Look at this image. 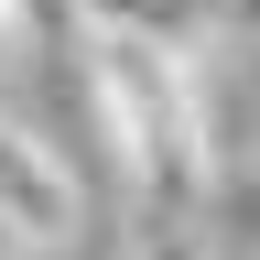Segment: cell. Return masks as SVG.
<instances>
[{"label":"cell","mask_w":260,"mask_h":260,"mask_svg":"<svg viewBox=\"0 0 260 260\" xmlns=\"http://www.w3.org/2000/svg\"><path fill=\"white\" fill-rule=\"evenodd\" d=\"M76 76L87 109L109 119V152L130 195H141V228H195L206 206V109H195V54L152 44V32H76Z\"/></svg>","instance_id":"6da1fadb"},{"label":"cell","mask_w":260,"mask_h":260,"mask_svg":"<svg viewBox=\"0 0 260 260\" xmlns=\"http://www.w3.org/2000/svg\"><path fill=\"white\" fill-rule=\"evenodd\" d=\"M0 260H32V249H22V228H11V217H0Z\"/></svg>","instance_id":"5b68a950"},{"label":"cell","mask_w":260,"mask_h":260,"mask_svg":"<svg viewBox=\"0 0 260 260\" xmlns=\"http://www.w3.org/2000/svg\"><path fill=\"white\" fill-rule=\"evenodd\" d=\"M0 217L22 228V249H54V239L87 228L76 174H65V152H54L32 119H0Z\"/></svg>","instance_id":"7a4b0ae2"},{"label":"cell","mask_w":260,"mask_h":260,"mask_svg":"<svg viewBox=\"0 0 260 260\" xmlns=\"http://www.w3.org/2000/svg\"><path fill=\"white\" fill-rule=\"evenodd\" d=\"M217 22H228V32H249V44H260V0H217Z\"/></svg>","instance_id":"277c9868"},{"label":"cell","mask_w":260,"mask_h":260,"mask_svg":"<svg viewBox=\"0 0 260 260\" xmlns=\"http://www.w3.org/2000/svg\"><path fill=\"white\" fill-rule=\"evenodd\" d=\"M0 32H11V11H0Z\"/></svg>","instance_id":"8992f818"},{"label":"cell","mask_w":260,"mask_h":260,"mask_svg":"<svg viewBox=\"0 0 260 260\" xmlns=\"http://www.w3.org/2000/svg\"><path fill=\"white\" fill-rule=\"evenodd\" d=\"M119 260H217V249L195 239V228H141V239H130Z\"/></svg>","instance_id":"3957f363"}]
</instances>
